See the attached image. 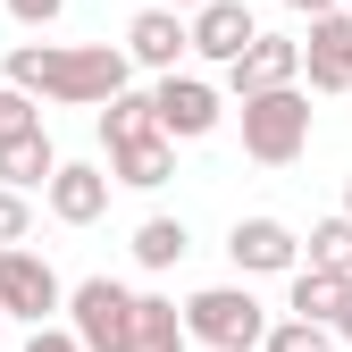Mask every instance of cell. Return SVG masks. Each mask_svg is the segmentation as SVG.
<instances>
[{
    "mask_svg": "<svg viewBox=\"0 0 352 352\" xmlns=\"http://www.w3.org/2000/svg\"><path fill=\"white\" fill-rule=\"evenodd\" d=\"M0 311L25 327H51V311H67V285L42 252H0Z\"/></svg>",
    "mask_w": 352,
    "mask_h": 352,
    "instance_id": "5",
    "label": "cell"
},
{
    "mask_svg": "<svg viewBox=\"0 0 352 352\" xmlns=\"http://www.w3.org/2000/svg\"><path fill=\"white\" fill-rule=\"evenodd\" d=\"M344 9H352V0H344Z\"/></svg>",
    "mask_w": 352,
    "mask_h": 352,
    "instance_id": "30",
    "label": "cell"
},
{
    "mask_svg": "<svg viewBox=\"0 0 352 352\" xmlns=\"http://www.w3.org/2000/svg\"><path fill=\"white\" fill-rule=\"evenodd\" d=\"M344 218H352V176H344Z\"/></svg>",
    "mask_w": 352,
    "mask_h": 352,
    "instance_id": "28",
    "label": "cell"
},
{
    "mask_svg": "<svg viewBox=\"0 0 352 352\" xmlns=\"http://www.w3.org/2000/svg\"><path fill=\"white\" fill-rule=\"evenodd\" d=\"M151 109H160V135H168V143L218 135V84H201V76H160Z\"/></svg>",
    "mask_w": 352,
    "mask_h": 352,
    "instance_id": "7",
    "label": "cell"
},
{
    "mask_svg": "<svg viewBox=\"0 0 352 352\" xmlns=\"http://www.w3.org/2000/svg\"><path fill=\"white\" fill-rule=\"evenodd\" d=\"M285 84H302V42L294 34H260L252 51L227 67V93L235 101H260V93H285Z\"/></svg>",
    "mask_w": 352,
    "mask_h": 352,
    "instance_id": "8",
    "label": "cell"
},
{
    "mask_svg": "<svg viewBox=\"0 0 352 352\" xmlns=\"http://www.w3.org/2000/svg\"><path fill=\"white\" fill-rule=\"evenodd\" d=\"M243 151H252L260 168H294L302 151H311V93L285 84V93L243 101Z\"/></svg>",
    "mask_w": 352,
    "mask_h": 352,
    "instance_id": "3",
    "label": "cell"
},
{
    "mask_svg": "<svg viewBox=\"0 0 352 352\" xmlns=\"http://www.w3.org/2000/svg\"><path fill=\"white\" fill-rule=\"evenodd\" d=\"M285 9H302V17H327V9H344V0H285Z\"/></svg>",
    "mask_w": 352,
    "mask_h": 352,
    "instance_id": "25",
    "label": "cell"
},
{
    "mask_svg": "<svg viewBox=\"0 0 352 352\" xmlns=\"http://www.w3.org/2000/svg\"><path fill=\"white\" fill-rule=\"evenodd\" d=\"M302 76L311 93H352V9H327L302 34Z\"/></svg>",
    "mask_w": 352,
    "mask_h": 352,
    "instance_id": "9",
    "label": "cell"
},
{
    "mask_svg": "<svg viewBox=\"0 0 352 352\" xmlns=\"http://www.w3.org/2000/svg\"><path fill=\"white\" fill-rule=\"evenodd\" d=\"M193 252V235H185V218H143V227H135V260H143V269L160 277V269H176V260H185Z\"/></svg>",
    "mask_w": 352,
    "mask_h": 352,
    "instance_id": "18",
    "label": "cell"
},
{
    "mask_svg": "<svg viewBox=\"0 0 352 352\" xmlns=\"http://www.w3.org/2000/svg\"><path fill=\"white\" fill-rule=\"evenodd\" d=\"M302 269L352 277V218H319V227H311V260H302Z\"/></svg>",
    "mask_w": 352,
    "mask_h": 352,
    "instance_id": "19",
    "label": "cell"
},
{
    "mask_svg": "<svg viewBox=\"0 0 352 352\" xmlns=\"http://www.w3.org/2000/svg\"><path fill=\"white\" fill-rule=\"evenodd\" d=\"M0 327H9V311H0Z\"/></svg>",
    "mask_w": 352,
    "mask_h": 352,
    "instance_id": "29",
    "label": "cell"
},
{
    "mask_svg": "<svg viewBox=\"0 0 352 352\" xmlns=\"http://www.w3.org/2000/svg\"><path fill=\"white\" fill-rule=\"evenodd\" d=\"M227 260H235V277H294L302 269V235L260 210V218H235L227 227Z\"/></svg>",
    "mask_w": 352,
    "mask_h": 352,
    "instance_id": "6",
    "label": "cell"
},
{
    "mask_svg": "<svg viewBox=\"0 0 352 352\" xmlns=\"http://www.w3.org/2000/svg\"><path fill=\"white\" fill-rule=\"evenodd\" d=\"M25 235H34V201L0 185V252H25Z\"/></svg>",
    "mask_w": 352,
    "mask_h": 352,
    "instance_id": "21",
    "label": "cell"
},
{
    "mask_svg": "<svg viewBox=\"0 0 352 352\" xmlns=\"http://www.w3.org/2000/svg\"><path fill=\"white\" fill-rule=\"evenodd\" d=\"M185 51H193V17L160 9V0H151V9H143L135 25H126V59H135V67H160V76H176V59H185Z\"/></svg>",
    "mask_w": 352,
    "mask_h": 352,
    "instance_id": "10",
    "label": "cell"
},
{
    "mask_svg": "<svg viewBox=\"0 0 352 352\" xmlns=\"http://www.w3.org/2000/svg\"><path fill=\"white\" fill-rule=\"evenodd\" d=\"M109 176H118V185H135V193H151V185H168V176H176V143H168V135L126 143V151H109Z\"/></svg>",
    "mask_w": 352,
    "mask_h": 352,
    "instance_id": "15",
    "label": "cell"
},
{
    "mask_svg": "<svg viewBox=\"0 0 352 352\" xmlns=\"http://www.w3.org/2000/svg\"><path fill=\"white\" fill-rule=\"evenodd\" d=\"M25 352H84V344H76V327H34Z\"/></svg>",
    "mask_w": 352,
    "mask_h": 352,
    "instance_id": "24",
    "label": "cell"
},
{
    "mask_svg": "<svg viewBox=\"0 0 352 352\" xmlns=\"http://www.w3.org/2000/svg\"><path fill=\"white\" fill-rule=\"evenodd\" d=\"M59 9H67V0H9V17L34 25V34H42V25H59Z\"/></svg>",
    "mask_w": 352,
    "mask_h": 352,
    "instance_id": "23",
    "label": "cell"
},
{
    "mask_svg": "<svg viewBox=\"0 0 352 352\" xmlns=\"http://www.w3.org/2000/svg\"><path fill=\"white\" fill-rule=\"evenodd\" d=\"M135 285H118V277H84L76 294H67V327H76V344L84 352H126L135 344Z\"/></svg>",
    "mask_w": 352,
    "mask_h": 352,
    "instance_id": "4",
    "label": "cell"
},
{
    "mask_svg": "<svg viewBox=\"0 0 352 352\" xmlns=\"http://www.w3.org/2000/svg\"><path fill=\"white\" fill-rule=\"evenodd\" d=\"M109 185H118L109 168H93V160H67V168L51 176V218H59V227H93V218L109 210Z\"/></svg>",
    "mask_w": 352,
    "mask_h": 352,
    "instance_id": "11",
    "label": "cell"
},
{
    "mask_svg": "<svg viewBox=\"0 0 352 352\" xmlns=\"http://www.w3.org/2000/svg\"><path fill=\"white\" fill-rule=\"evenodd\" d=\"M34 126H42V101L17 93V84H0V135H34Z\"/></svg>",
    "mask_w": 352,
    "mask_h": 352,
    "instance_id": "22",
    "label": "cell"
},
{
    "mask_svg": "<svg viewBox=\"0 0 352 352\" xmlns=\"http://www.w3.org/2000/svg\"><path fill=\"white\" fill-rule=\"evenodd\" d=\"M336 344H352V311H344V327H336Z\"/></svg>",
    "mask_w": 352,
    "mask_h": 352,
    "instance_id": "27",
    "label": "cell"
},
{
    "mask_svg": "<svg viewBox=\"0 0 352 352\" xmlns=\"http://www.w3.org/2000/svg\"><path fill=\"white\" fill-rule=\"evenodd\" d=\"M160 9H176V17H201V9H210V0H160Z\"/></svg>",
    "mask_w": 352,
    "mask_h": 352,
    "instance_id": "26",
    "label": "cell"
},
{
    "mask_svg": "<svg viewBox=\"0 0 352 352\" xmlns=\"http://www.w3.org/2000/svg\"><path fill=\"white\" fill-rule=\"evenodd\" d=\"M143 135H160L151 93H118V101L101 109V143H109V151H126V143H143Z\"/></svg>",
    "mask_w": 352,
    "mask_h": 352,
    "instance_id": "17",
    "label": "cell"
},
{
    "mask_svg": "<svg viewBox=\"0 0 352 352\" xmlns=\"http://www.w3.org/2000/svg\"><path fill=\"white\" fill-rule=\"evenodd\" d=\"M193 336H185V311H176V302L168 294H143L135 302V344H126V352H185Z\"/></svg>",
    "mask_w": 352,
    "mask_h": 352,
    "instance_id": "16",
    "label": "cell"
},
{
    "mask_svg": "<svg viewBox=\"0 0 352 352\" xmlns=\"http://www.w3.org/2000/svg\"><path fill=\"white\" fill-rule=\"evenodd\" d=\"M185 336L210 344V352H260L269 344V311H260L252 285H201L185 302Z\"/></svg>",
    "mask_w": 352,
    "mask_h": 352,
    "instance_id": "2",
    "label": "cell"
},
{
    "mask_svg": "<svg viewBox=\"0 0 352 352\" xmlns=\"http://www.w3.org/2000/svg\"><path fill=\"white\" fill-rule=\"evenodd\" d=\"M67 160L51 151V135H42V126H34V135H0V185H9V193H51V176H59Z\"/></svg>",
    "mask_w": 352,
    "mask_h": 352,
    "instance_id": "13",
    "label": "cell"
},
{
    "mask_svg": "<svg viewBox=\"0 0 352 352\" xmlns=\"http://www.w3.org/2000/svg\"><path fill=\"white\" fill-rule=\"evenodd\" d=\"M260 352H336V327H311V319H277Z\"/></svg>",
    "mask_w": 352,
    "mask_h": 352,
    "instance_id": "20",
    "label": "cell"
},
{
    "mask_svg": "<svg viewBox=\"0 0 352 352\" xmlns=\"http://www.w3.org/2000/svg\"><path fill=\"white\" fill-rule=\"evenodd\" d=\"M260 42V25H252V9L243 0H210V9L193 17V59H218V67H235L243 51Z\"/></svg>",
    "mask_w": 352,
    "mask_h": 352,
    "instance_id": "12",
    "label": "cell"
},
{
    "mask_svg": "<svg viewBox=\"0 0 352 352\" xmlns=\"http://www.w3.org/2000/svg\"><path fill=\"white\" fill-rule=\"evenodd\" d=\"M344 311H352V277H336V269H294V319L344 327Z\"/></svg>",
    "mask_w": 352,
    "mask_h": 352,
    "instance_id": "14",
    "label": "cell"
},
{
    "mask_svg": "<svg viewBox=\"0 0 352 352\" xmlns=\"http://www.w3.org/2000/svg\"><path fill=\"white\" fill-rule=\"evenodd\" d=\"M0 76H9L17 93H34V101L109 109L126 93V76H135V59H126V42H17Z\"/></svg>",
    "mask_w": 352,
    "mask_h": 352,
    "instance_id": "1",
    "label": "cell"
}]
</instances>
